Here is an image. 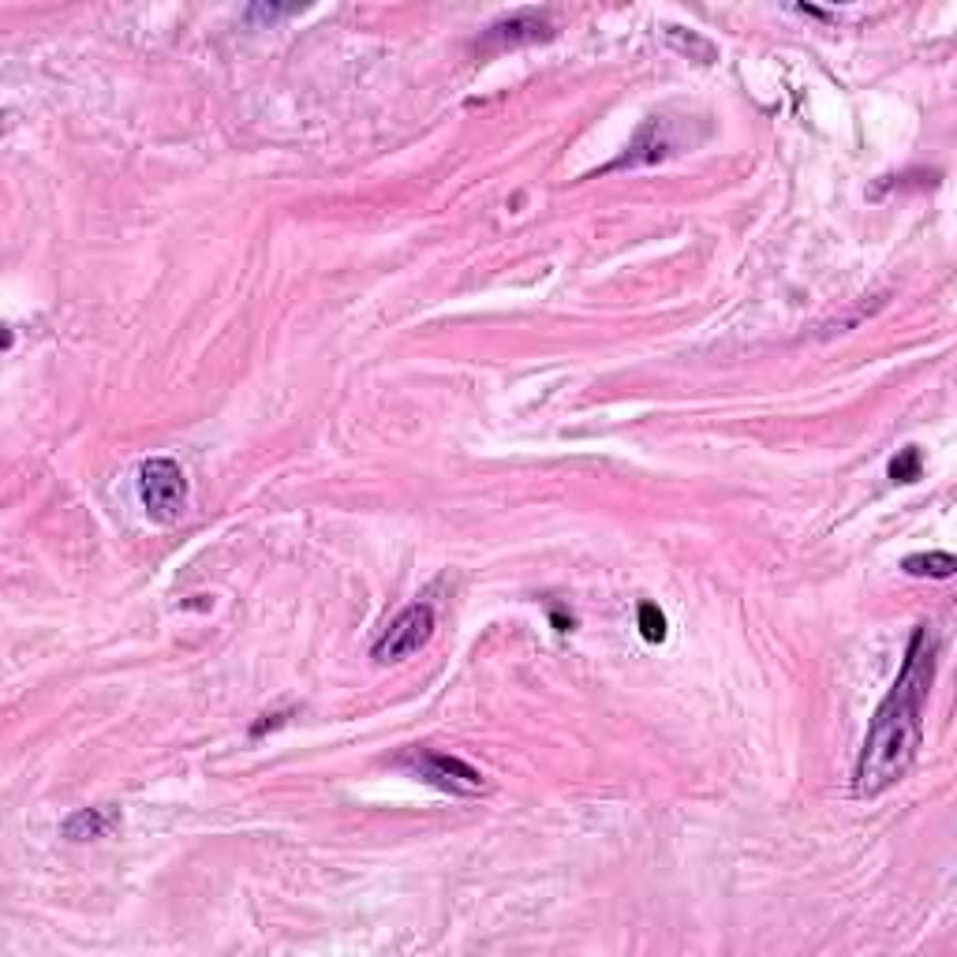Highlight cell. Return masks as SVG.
<instances>
[{
    "mask_svg": "<svg viewBox=\"0 0 957 957\" xmlns=\"http://www.w3.org/2000/svg\"><path fill=\"white\" fill-rule=\"evenodd\" d=\"M138 501L154 524H180L187 512V475L172 457H150L138 464Z\"/></svg>",
    "mask_w": 957,
    "mask_h": 957,
    "instance_id": "cell-2",
    "label": "cell"
},
{
    "mask_svg": "<svg viewBox=\"0 0 957 957\" xmlns=\"http://www.w3.org/2000/svg\"><path fill=\"white\" fill-rule=\"evenodd\" d=\"M431 637H434V606L431 603H412L408 610H400L393 621H389V629L381 632L378 640H374L371 658H374V663H381V666L400 663V658L423 651L426 643H431Z\"/></svg>",
    "mask_w": 957,
    "mask_h": 957,
    "instance_id": "cell-4",
    "label": "cell"
},
{
    "mask_svg": "<svg viewBox=\"0 0 957 957\" xmlns=\"http://www.w3.org/2000/svg\"><path fill=\"white\" fill-rule=\"evenodd\" d=\"M663 38H666V46L674 49V53L689 57V60H695V64H715V60H718V46H715V41H707L703 34H695V31L666 27Z\"/></svg>",
    "mask_w": 957,
    "mask_h": 957,
    "instance_id": "cell-8",
    "label": "cell"
},
{
    "mask_svg": "<svg viewBox=\"0 0 957 957\" xmlns=\"http://www.w3.org/2000/svg\"><path fill=\"white\" fill-rule=\"evenodd\" d=\"M397 767H404L412 778H420L423 786H434L438 794L449 797H478L486 794V774L464 763L460 755L434 752V748H408L397 760Z\"/></svg>",
    "mask_w": 957,
    "mask_h": 957,
    "instance_id": "cell-3",
    "label": "cell"
},
{
    "mask_svg": "<svg viewBox=\"0 0 957 957\" xmlns=\"http://www.w3.org/2000/svg\"><path fill=\"white\" fill-rule=\"evenodd\" d=\"M920 472H924V457H920L917 446H905L898 457L891 460V478H894V483H901V486L917 483Z\"/></svg>",
    "mask_w": 957,
    "mask_h": 957,
    "instance_id": "cell-10",
    "label": "cell"
},
{
    "mask_svg": "<svg viewBox=\"0 0 957 957\" xmlns=\"http://www.w3.org/2000/svg\"><path fill=\"white\" fill-rule=\"evenodd\" d=\"M295 12H303V8H295V4H251L247 8V20L274 23V20H284V15H295Z\"/></svg>",
    "mask_w": 957,
    "mask_h": 957,
    "instance_id": "cell-12",
    "label": "cell"
},
{
    "mask_svg": "<svg viewBox=\"0 0 957 957\" xmlns=\"http://www.w3.org/2000/svg\"><path fill=\"white\" fill-rule=\"evenodd\" d=\"M935 669L938 637L931 625H917L891 692L883 695V703L868 722L864 748H860L857 771H852V794L860 800L883 797L917 763L920 744H924V711L931 685H935Z\"/></svg>",
    "mask_w": 957,
    "mask_h": 957,
    "instance_id": "cell-1",
    "label": "cell"
},
{
    "mask_svg": "<svg viewBox=\"0 0 957 957\" xmlns=\"http://www.w3.org/2000/svg\"><path fill=\"white\" fill-rule=\"evenodd\" d=\"M117 826H120V812L101 804V808H80V812H72L60 823V834H64L68 841H94V838H106Z\"/></svg>",
    "mask_w": 957,
    "mask_h": 957,
    "instance_id": "cell-7",
    "label": "cell"
},
{
    "mask_svg": "<svg viewBox=\"0 0 957 957\" xmlns=\"http://www.w3.org/2000/svg\"><path fill=\"white\" fill-rule=\"evenodd\" d=\"M284 718H289V711H281V715H263V722H255V726H251V737H263L266 729L284 726Z\"/></svg>",
    "mask_w": 957,
    "mask_h": 957,
    "instance_id": "cell-13",
    "label": "cell"
},
{
    "mask_svg": "<svg viewBox=\"0 0 957 957\" xmlns=\"http://www.w3.org/2000/svg\"><path fill=\"white\" fill-rule=\"evenodd\" d=\"M681 150V138L669 135V120L666 117H651L647 124L640 128L637 138L629 143V150L621 154L617 161L606 165L603 172H617V169H637V165H655L666 161Z\"/></svg>",
    "mask_w": 957,
    "mask_h": 957,
    "instance_id": "cell-6",
    "label": "cell"
},
{
    "mask_svg": "<svg viewBox=\"0 0 957 957\" xmlns=\"http://www.w3.org/2000/svg\"><path fill=\"white\" fill-rule=\"evenodd\" d=\"M554 34H558V27H554L550 12H543V8H517V12L494 20L490 27L483 31L478 46L501 53V49H520V46H538V41H550Z\"/></svg>",
    "mask_w": 957,
    "mask_h": 957,
    "instance_id": "cell-5",
    "label": "cell"
},
{
    "mask_svg": "<svg viewBox=\"0 0 957 957\" xmlns=\"http://www.w3.org/2000/svg\"><path fill=\"white\" fill-rule=\"evenodd\" d=\"M637 625H640V637L647 643H663L666 640V614L658 610L655 603H640Z\"/></svg>",
    "mask_w": 957,
    "mask_h": 957,
    "instance_id": "cell-11",
    "label": "cell"
},
{
    "mask_svg": "<svg viewBox=\"0 0 957 957\" xmlns=\"http://www.w3.org/2000/svg\"><path fill=\"white\" fill-rule=\"evenodd\" d=\"M901 569L909 572V577L950 580L957 572V561H954V554H946V550H931V554H909V558L901 561Z\"/></svg>",
    "mask_w": 957,
    "mask_h": 957,
    "instance_id": "cell-9",
    "label": "cell"
},
{
    "mask_svg": "<svg viewBox=\"0 0 957 957\" xmlns=\"http://www.w3.org/2000/svg\"><path fill=\"white\" fill-rule=\"evenodd\" d=\"M550 621H554V629H558V632H569L572 625H577V621H572V614L558 610V606H554V610H550Z\"/></svg>",
    "mask_w": 957,
    "mask_h": 957,
    "instance_id": "cell-14",
    "label": "cell"
}]
</instances>
